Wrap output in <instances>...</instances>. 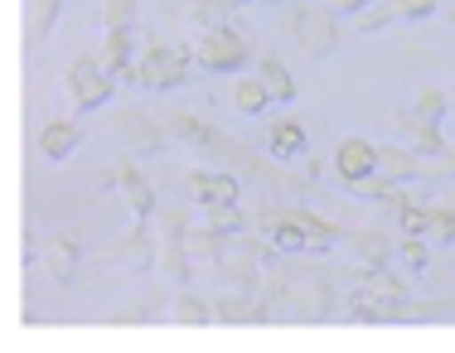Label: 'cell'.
Returning a JSON list of instances; mask_svg holds the SVG:
<instances>
[{
    "label": "cell",
    "instance_id": "6da1fadb",
    "mask_svg": "<svg viewBox=\"0 0 455 353\" xmlns=\"http://www.w3.org/2000/svg\"><path fill=\"white\" fill-rule=\"evenodd\" d=\"M262 301L272 315L291 319H330L334 315V271L324 266L296 262V252H281L267 262V281H262Z\"/></svg>",
    "mask_w": 455,
    "mask_h": 353
},
{
    "label": "cell",
    "instance_id": "7a4b0ae2",
    "mask_svg": "<svg viewBox=\"0 0 455 353\" xmlns=\"http://www.w3.org/2000/svg\"><path fill=\"white\" fill-rule=\"evenodd\" d=\"M160 122H165V131L175 136V141H184L189 151H199V160H219V169H233V175L257 179V184H272V189H300V175H281V169L267 165L252 145L223 136L219 126L199 122L194 112H165Z\"/></svg>",
    "mask_w": 455,
    "mask_h": 353
},
{
    "label": "cell",
    "instance_id": "3957f363",
    "mask_svg": "<svg viewBox=\"0 0 455 353\" xmlns=\"http://www.w3.org/2000/svg\"><path fill=\"white\" fill-rule=\"evenodd\" d=\"M257 228L276 252H330L334 242H344V228L320 213L300 208V203H272L257 213Z\"/></svg>",
    "mask_w": 455,
    "mask_h": 353
},
{
    "label": "cell",
    "instance_id": "277c9868",
    "mask_svg": "<svg viewBox=\"0 0 455 353\" xmlns=\"http://www.w3.org/2000/svg\"><path fill=\"white\" fill-rule=\"evenodd\" d=\"M281 35H286V44L296 49L306 63L330 59V53H339V44H344L339 10H334V5H315V0H286Z\"/></svg>",
    "mask_w": 455,
    "mask_h": 353
},
{
    "label": "cell",
    "instance_id": "5b68a950",
    "mask_svg": "<svg viewBox=\"0 0 455 353\" xmlns=\"http://www.w3.org/2000/svg\"><path fill=\"white\" fill-rule=\"evenodd\" d=\"M344 310H349V319H359V325H407V319H436V315H451L455 301H378V295H368L354 286L349 301H344Z\"/></svg>",
    "mask_w": 455,
    "mask_h": 353
},
{
    "label": "cell",
    "instance_id": "8992f818",
    "mask_svg": "<svg viewBox=\"0 0 455 353\" xmlns=\"http://www.w3.org/2000/svg\"><path fill=\"white\" fill-rule=\"evenodd\" d=\"M267 262H272V242H257V238H243L237 232L228 242V252L219 256V276L233 291H247V295H262V281H267Z\"/></svg>",
    "mask_w": 455,
    "mask_h": 353
},
{
    "label": "cell",
    "instance_id": "52a82bcc",
    "mask_svg": "<svg viewBox=\"0 0 455 353\" xmlns=\"http://www.w3.org/2000/svg\"><path fill=\"white\" fill-rule=\"evenodd\" d=\"M194 63L204 73H243L252 63V39L233 25H209L194 44Z\"/></svg>",
    "mask_w": 455,
    "mask_h": 353
},
{
    "label": "cell",
    "instance_id": "ba28073f",
    "mask_svg": "<svg viewBox=\"0 0 455 353\" xmlns=\"http://www.w3.org/2000/svg\"><path fill=\"white\" fill-rule=\"evenodd\" d=\"M68 92H73V116H88L116 98V78L107 73V63L97 53H78L68 68Z\"/></svg>",
    "mask_w": 455,
    "mask_h": 353
},
{
    "label": "cell",
    "instance_id": "9c48e42d",
    "mask_svg": "<svg viewBox=\"0 0 455 353\" xmlns=\"http://www.w3.org/2000/svg\"><path fill=\"white\" fill-rule=\"evenodd\" d=\"M189 63H194V53H180V49L150 39V44L140 49V63H136V88L175 92V88H184V78H189Z\"/></svg>",
    "mask_w": 455,
    "mask_h": 353
},
{
    "label": "cell",
    "instance_id": "30bf717a",
    "mask_svg": "<svg viewBox=\"0 0 455 353\" xmlns=\"http://www.w3.org/2000/svg\"><path fill=\"white\" fill-rule=\"evenodd\" d=\"M150 44V35H140L136 25L126 29H107V49H102V63L116 82H136V63H140V49Z\"/></svg>",
    "mask_w": 455,
    "mask_h": 353
},
{
    "label": "cell",
    "instance_id": "8fae6325",
    "mask_svg": "<svg viewBox=\"0 0 455 353\" xmlns=\"http://www.w3.org/2000/svg\"><path fill=\"white\" fill-rule=\"evenodd\" d=\"M97 184L122 189V194H126V208H132V218H140V223L156 213V184H150V179L136 169V160H122V165H112L102 179H97Z\"/></svg>",
    "mask_w": 455,
    "mask_h": 353
},
{
    "label": "cell",
    "instance_id": "7c38bea8",
    "mask_svg": "<svg viewBox=\"0 0 455 353\" xmlns=\"http://www.w3.org/2000/svg\"><path fill=\"white\" fill-rule=\"evenodd\" d=\"M184 194L199 203V208L237 203V175L233 169H189V175H184Z\"/></svg>",
    "mask_w": 455,
    "mask_h": 353
},
{
    "label": "cell",
    "instance_id": "4fadbf2b",
    "mask_svg": "<svg viewBox=\"0 0 455 353\" xmlns=\"http://www.w3.org/2000/svg\"><path fill=\"white\" fill-rule=\"evenodd\" d=\"M436 15V0H383V5H373V10H363L359 15V35H378V29H387V25H403V20H431Z\"/></svg>",
    "mask_w": 455,
    "mask_h": 353
},
{
    "label": "cell",
    "instance_id": "5bb4252c",
    "mask_svg": "<svg viewBox=\"0 0 455 353\" xmlns=\"http://www.w3.org/2000/svg\"><path fill=\"white\" fill-rule=\"evenodd\" d=\"M378 169V145L363 141V136H349V141L334 145V175L344 179V184H359Z\"/></svg>",
    "mask_w": 455,
    "mask_h": 353
},
{
    "label": "cell",
    "instance_id": "9a60e30c",
    "mask_svg": "<svg viewBox=\"0 0 455 353\" xmlns=\"http://www.w3.org/2000/svg\"><path fill=\"white\" fill-rule=\"evenodd\" d=\"M122 136L132 141V151L136 155H156L160 145H165V122L160 116H146V112H136V106H126L122 112Z\"/></svg>",
    "mask_w": 455,
    "mask_h": 353
},
{
    "label": "cell",
    "instance_id": "2e32d148",
    "mask_svg": "<svg viewBox=\"0 0 455 353\" xmlns=\"http://www.w3.org/2000/svg\"><path fill=\"white\" fill-rule=\"evenodd\" d=\"M306 151H310V136L300 126V116H276L267 126V155L272 160H300Z\"/></svg>",
    "mask_w": 455,
    "mask_h": 353
},
{
    "label": "cell",
    "instance_id": "e0dca14e",
    "mask_svg": "<svg viewBox=\"0 0 455 353\" xmlns=\"http://www.w3.org/2000/svg\"><path fill=\"white\" fill-rule=\"evenodd\" d=\"M78 145H83V122L78 116H68V122H44V131H39V155H44L49 165H63Z\"/></svg>",
    "mask_w": 455,
    "mask_h": 353
},
{
    "label": "cell",
    "instance_id": "ac0fdd59",
    "mask_svg": "<svg viewBox=\"0 0 455 353\" xmlns=\"http://www.w3.org/2000/svg\"><path fill=\"white\" fill-rule=\"evenodd\" d=\"M156 242H150V232H146V223L140 218H132V232H126L116 247H107L102 252V262H112V266H150L156 262Z\"/></svg>",
    "mask_w": 455,
    "mask_h": 353
},
{
    "label": "cell",
    "instance_id": "d6986e66",
    "mask_svg": "<svg viewBox=\"0 0 455 353\" xmlns=\"http://www.w3.org/2000/svg\"><path fill=\"white\" fill-rule=\"evenodd\" d=\"M78 256H83V238H78V228H68V232H53V238H44V266H49V276H53V281H68V276H73V266H78Z\"/></svg>",
    "mask_w": 455,
    "mask_h": 353
},
{
    "label": "cell",
    "instance_id": "ffe728a7",
    "mask_svg": "<svg viewBox=\"0 0 455 353\" xmlns=\"http://www.w3.org/2000/svg\"><path fill=\"white\" fill-rule=\"evenodd\" d=\"M344 247L359 256L363 266H387L397 256V242L387 238L383 228H359V232H344Z\"/></svg>",
    "mask_w": 455,
    "mask_h": 353
},
{
    "label": "cell",
    "instance_id": "44dd1931",
    "mask_svg": "<svg viewBox=\"0 0 455 353\" xmlns=\"http://www.w3.org/2000/svg\"><path fill=\"white\" fill-rule=\"evenodd\" d=\"M213 315L219 325H257V319H272L262 295H247V291H233V295H219L213 301Z\"/></svg>",
    "mask_w": 455,
    "mask_h": 353
},
{
    "label": "cell",
    "instance_id": "7402d4cb",
    "mask_svg": "<svg viewBox=\"0 0 455 353\" xmlns=\"http://www.w3.org/2000/svg\"><path fill=\"white\" fill-rule=\"evenodd\" d=\"M63 5H68V0H29V15H25V49L29 53L49 44L53 25H59V15H63Z\"/></svg>",
    "mask_w": 455,
    "mask_h": 353
},
{
    "label": "cell",
    "instance_id": "603a6c76",
    "mask_svg": "<svg viewBox=\"0 0 455 353\" xmlns=\"http://www.w3.org/2000/svg\"><path fill=\"white\" fill-rule=\"evenodd\" d=\"M378 175L387 179H417L421 175V160L411 155V145H378Z\"/></svg>",
    "mask_w": 455,
    "mask_h": 353
},
{
    "label": "cell",
    "instance_id": "cb8c5ba5",
    "mask_svg": "<svg viewBox=\"0 0 455 353\" xmlns=\"http://www.w3.org/2000/svg\"><path fill=\"white\" fill-rule=\"evenodd\" d=\"M233 106H237L243 116H262L267 106H272V92H267L262 73H252V78H237V82H233Z\"/></svg>",
    "mask_w": 455,
    "mask_h": 353
},
{
    "label": "cell",
    "instance_id": "d4e9b609",
    "mask_svg": "<svg viewBox=\"0 0 455 353\" xmlns=\"http://www.w3.org/2000/svg\"><path fill=\"white\" fill-rule=\"evenodd\" d=\"M257 73H262V82H267V92H272V102H296V78H291V68L276 59V53H262Z\"/></svg>",
    "mask_w": 455,
    "mask_h": 353
},
{
    "label": "cell",
    "instance_id": "484cf974",
    "mask_svg": "<svg viewBox=\"0 0 455 353\" xmlns=\"http://www.w3.org/2000/svg\"><path fill=\"white\" fill-rule=\"evenodd\" d=\"M160 276H170V281H189L194 276V262H189V242H165L156 256Z\"/></svg>",
    "mask_w": 455,
    "mask_h": 353
},
{
    "label": "cell",
    "instance_id": "4316f807",
    "mask_svg": "<svg viewBox=\"0 0 455 353\" xmlns=\"http://www.w3.org/2000/svg\"><path fill=\"white\" fill-rule=\"evenodd\" d=\"M446 106H451V98L441 88H421L417 92V102H411V122H431V126H441L446 122Z\"/></svg>",
    "mask_w": 455,
    "mask_h": 353
},
{
    "label": "cell",
    "instance_id": "83f0119b",
    "mask_svg": "<svg viewBox=\"0 0 455 353\" xmlns=\"http://www.w3.org/2000/svg\"><path fill=\"white\" fill-rule=\"evenodd\" d=\"M175 319H180V325H194V329L219 325L213 305H209V301H199V295H180V301H175Z\"/></svg>",
    "mask_w": 455,
    "mask_h": 353
},
{
    "label": "cell",
    "instance_id": "f1b7e54d",
    "mask_svg": "<svg viewBox=\"0 0 455 353\" xmlns=\"http://www.w3.org/2000/svg\"><path fill=\"white\" fill-rule=\"evenodd\" d=\"M427 242H446V247H455V208H446V203H431Z\"/></svg>",
    "mask_w": 455,
    "mask_h": 353
},
{
    "label": "cell",
    "instance_id": "f546056e",
    "mask_svg": "<svg viewBox=\"0 0 455 353\" xmlns=\"http://www.w3.org/2000/svg\"><path fill=\"white\" fill-rule=\"evenodd\" d=\"M427 218H431V203H403L397 208V223H403V238H427Z\"/></svg>",
    "mask_w": 455,
    "mask_h": 353
},
{
    "label": "cell",
    "instance_id": "4dcf8cb0",
    "mask_svg": "<svg viewBox=\"0 0 455 353\" xmlns=\"http://www.w3.org/2000/svg\"><path fill=\"white\" fill-rule=\"evenodd\" d=\"M189 213L184 208H160V242H189Z\"/></svg>",
    "mask_w": 455,
    "mask_h": 353
},
{
    "label": "cell",
    "instance_id": "1f68e13d",
    "mask_svg": "<svg viewBox=\"0 0 455 353\" xmlns=\"http://www.w3.org/2000/svg\"><path fill=\"white\" fill-rule=\"evenodd\" d=\"M397 256L407 262L411 276H421V271H427V262H431V247H427V238H403V242H397Z\"/></svg>",
    "mask_w": 455,
    "mask_h": 353
},
{
    "label": "cell",
    "instance_id": "d6a6232c",
    "mask_svg": "<svg viewBox=\"0 0 455 353\" xmlns=\"http://www.w3.org/2000/svg\"><path fill=\"white\" fill-rule=\"evenodd\" d=\"M204 213H209L204 223H213L219 232H243L247 228V218H243V208H237V203H219V208H204Z\"/></svg>",
    "mask_w": 455,
    "mask_h": 353
},
{
    "label": "cell",
    "instance_id": "836d02e7",
    "mask_svg": "<svg viewBox=\"0 0 455 353\" xmlns=\"http://www.w3.org/2000/svg\"><path fill=\"white\" fill-rule=\"evenodd\" d=\"M102 25H107V29L136 25V0H102Z\"/></svg>",
    "mask_w": 455,
    "mask_h": 353
},
{
    "label": "cell",
    "instance_id": "e575fe53",
    "mask_svg": "<svg viewBox=\"0 0 455 353\" xmlns=\"http://www.w3.org/2000/svg\"><path fill=\"white\" fill-rule=\"evenodd\" d=\"M330 5H339V10H359V15H363V10L373 5V0H330Z\"/></svg>",
    "mask_w": 455,
    "mask_h": 353
},
{
    "label": "cell",
    "instance_id": "d590c367",
    "mask_svg": "<svg viewBox=\"0 0 455 353\" xmlns=\"http://www.w3.org/2000/svg\"><path fill=\"white\" fill-rule=\"evenodd\" d=\"M262 5H286V0H262Z\"/></svg>",
    "mask_w": 455,
    "mask_h": 353
}]
</instances>
